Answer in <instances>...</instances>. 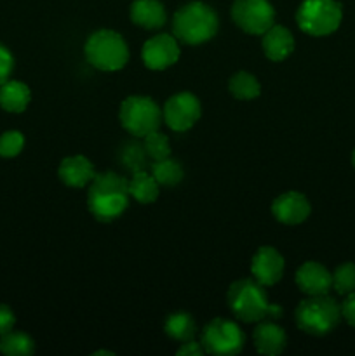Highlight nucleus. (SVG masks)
Returning a JSON list of instances; mask_svg holds the SVG:
<instances>
[{"label": "nucleus", "mask_w": 355, "mask_h": 356, "mask_svg": "<svg viewBox=\"0 0 355 356\" xmlns=\"http://www.w3.org/2000/svg\"><path fill=\"white\" fill-rule=\"evenodd\" d=\"M129 181L117 172L96 174L89 184L87 207L94 219L110 222L122 216L129 205Z\"/></svg>", "instance_id": "nucleus-1"}, {"label": "nucleus", "mask_w": 355, "mask_h": 356, "mask_svg": "<svg viewBox=\"0 0 355 356\" xmlns=\"http://www.w3.org/2000/svg\"><path fill=\"white\" fill-rule=\"evenodd\" d=\"M228 306L233 315L246 323H256L261 320H278L284 309L278 305H270L263 285L256 280H237L230 285Z\"/></svg>", "instance_id": "nucleus-2"}, {"label": "nucleus", "mask_w": 355, "mask_h": 356, "mask_svg": "<svg viewBox=\"0 0 355 356\" xmlns=\"http://www.w3.org/2000/svg\"><path fill=\"white\" fill-rule=\"evenodd\" d=\"M219 26L218 14L204 2H190L178 9L173 17L174 37L187 45H198L211 40Z\"/></svg>", "instance_id": "nucleus-3"}, {"label": "nucleus", "mask_w": 355, "mask_h": 356, "mask_svg": "<svg viewBox=\"0 0 355 356\" xmlns=\"http://www.w3.org/2000/svg\"><path fill=\"white\" fill-rule=\"evenodd\" d=\"M296 325L310 336H326L333 332L341 320V306L336 299L324 296H310L299 302L294 313Z\"/></svg>", "instance_id": "nucleus-4"}, {"label": "nucleus", "mask_w": 355, "mask_h": 356, "mask_svg": "<svg viewBox=\"0 0 355 356\" xmlns=\"http://www.w3.org/2000/svg\"><path fill=\"white\" fill-rule=\"evenodd\" d=\"M86 59L101 72H117L129 61V47L122 35L113 30H100L84 45Z\"/></svg>", "instance_id": "nucleus-5"}, {"label": "nucleus", "mask_w": 355, "mask_h": 356, "mask_svg": "<svg viewBox=\"0 0 355 356\" xmlns=\"http://www.w3.org/2000/svg\"><path fill=\"white\" fill-rule=\"evenodd\" d=\"M343 7L336 0H303L296 13L298 26L312 37H326L340 28Z\"/></svg>", "instance_id": "nucleus-6"}, {"label": "nucleus", "mask_w": 355, "mask_h": 356, "mask_svg": "<svg viewBox=\"0 0 355 356\" xmlns=\"http://www.w3.org/2000/svg\"><path fill=\"white\" fill-rule=\"evenodd\" d=\"M120 124L129 134L145 138L153 131H159L162 122V110L153 99L145 96H129L122 101L118 111Z\"/></svg>", "instance_id": "nucleus-7"}, {"label": "nucleus", "mask_w": 355, "mask_h": 356, "mask_svg": "<svg viewBox=\"0 0 355 356\" xmlns=\"http://www.w3.org/2000/svg\"><path fill=\"white\" fill-rule=\"evenodd\" d=\"M246 336L237 323L225 318H216L207 323L202 332V348L205 353L216 356H232L242 351Z\"/></svg>", "instance_id": "nucleus-8"}, {"label": "nucleus", "mask_w": 355, "mask_h": 356, "mask_svg": "<svg viewBox=\"0 0 355 356\" xmlns=\"http://www.w3.org/2000/svg\"><path fill=\"white\" fill-rule=\"evenodd\" d=\"M232 17L246 33L263 35L275 23V9L268 0H235Z\"/></svg>", "instance_id": "nucleus-9"}, {"label": "nucleus", "mask_w": 355, "mask_h": 356, "mask_svg": "<svg viewBox=\"0 0 355 356\" xmlns=\"http://www.w3.org/2000/svg\"><path fill=\"white\" fill-rule=\"evenodd\" d=\"M200 115V101L191 92L174 94L164 106V120L167 127L176 132H184L194 127Z\"/></svg>", "instance_id": "nucleus-10"}, {"label": "nucleus", "mask_w": 355, "mask_h": 356, "mask_svg": "<svg viewBox=\"0 0 355 356\" xmlns=\"http://www.w3.org/2000/svg\"><path fill=\"white\" fill-rule=\"evenodd\" d=\"M143 63L150 70H166L180 59V45L176 37L171 35H155L145 42L141 51Z\"/></svg>", "instance_id": "nucleus-11"}, {"label": "nucleus", "mask_w": 355, "mask_h": 356, "mask_svg": "<svg viewBox=\"0 0 355 356\" xmlns=\"http://www.w3.org/2000/svg\"><path fill=\"white\" fill-rule=\"evenodd\" d=\"M284 257L274 247H261L251 261V273L263 287H271L284 275Z\"/></svg>", "instance_id": "nucleus-12"}, {"label": "nucleus", "mask_w": 355, "mask_h": 356, "mask_svg": "<svg viewBox=\"0 0 355 356\" xmlns=\"http://www.w3.org/2000/svg\"><path fill=\"white\" fill-rule=\"evenodd\" d=\"M312 212L308 198L298 191H287L277 197L271 204V214L282 225H301Z\"/></svg>", "instance_id": "nucleus-13"}, {"label": "nucleus", "mask_w": 355, "mask_h": 356, "mask_svg": "<svg viewBox=\"0 0 355 356\" xmlns=\"http://www.w3.org/2000/svg\"><path fill=\"white\" fill-rule=\"evenodd\" d=\"M296 285L306 296H324L333 287V275L322 264L308 261L296 271Z\"/></svg>", "instance_id": "nucleus-14"}, {"label": "nucleus", "mask_w": 355, "mask_h": 356, "mask_svg": "<svg viewBox=\"0 0 355 356\" xmlns=\"http://www.w3.org/2000/svg\"><path fill=\"white\" fill-rule=\"evenodd\" d=\"M59 179L63 181V184L70 188H84L87 184H90V181L94 179V167L90 163L89 159L82 155L75 156H66L61 160L58 169Z\"/></svg>", "instance_id": "nucleus-15"}, {"label": "nucleus", "mask_w": 355, "mask_h": 356, "mask_svg": "<svg viewBox=\"0 0 355 356\" xmlns=\"http://www.w3.org/2000/svg\"><path fill=\"white\" fill-rule=\"evenodd\" d=\"M263 51L271 61H284L294 51L292 33L282 24H271L263 33Z\"/></svg>", "instance_id": "nucleus-16"}, {"label": "nucleus", "mask_w": 355, "mask_h": 356, "mask_svg": "<svg viewBox=\"0 0 355 356\" xmlns=\"http://www.w3.org/2000/svg\"><path fill=\"white\" fill-rule=\"evenodd\" d=\"M254 348L260 355L267 356H277L285 350L287 344V336H285L284 329L275 323L267 322L260 323L253 332Z\"/></svg>", "instance_id": "nucleus-17"}, {"label": "nucleus", "mask_w": 355, "mask_h": 356, "mask_svg": "<svg viewBox=\"0 0 355 356\" xmlns=\"http://www.w3.org/2000/svg\"><path fill=\"white\" fill-rule=\"evenodd\" d=\"M131 19L146 30H157L166 23V9L159 0H134L131 6Z\"/></svg>", "instance_id": "nucleus-18"}, {"label": "nucleus", "mask_w": 355, "mask_h": 356, "mask_svg": "<svg viewBox=\"0 0 355 356\" xmlns=\"http://www.w3.org/2000/svg\"><path fill=\"white\" fill-rule=\"evenodd\" d=\"M30 99V87L19 80H7L0 86V108L9 113H23Z\"/></svg>", "instance_id": "nucleus-19"}, {"label": "nucleus", "mask_w": 355, "mask_h": 356, "mask_svg": "<svg viewBox=\"0 0 355 356\" xmlns=\"http://www.w3.org/2000/svg\"><path fill=\"white\" fill-rule=\"evenodd\" d=\"M159 183L155 177L146 170L132 172L131 181H129V193L136 202L143 205L153 204L159 198Z\"/></svg>", "instance_id": "nucleus-20"}, {"label": "nucleus", "mask_w": 355, "mask_h": 356, "mask_svg": "<svg viewBox=\"0 0 355 356\" xmlns=\"http://www.w3.org/2000/svg\"><path fill=\"white\" fill-rule=\"evenodd\" d=\"M164 330H166L171 339L187 343V341H191L195 337L197 325H195V320L191 318L190 313L176 312L167 316L166 323H164Z\"/></svg>", "instance_id": "nucleus-21"}, {"label": "nucleus", "mask_w": 355, "mask_h": 356, "mask_svg": "<svg viewBox=\"0 0 355 356\" xmlns=\"http://www.w3.org/2000/svg\"><path fill=\"white\" fill-rule=\"evenodd\" d=\"M152 176L155 177L159 186L173 188L183 181L184 172L183 167H181V163L178 162V160L167 156V159L155 160V162L152 163Z\"/></svg>", "instance_id": "nucleus-22"}, {"label": "nucleus", "mask_w": 355, "mask_h": 356, "mask_svg": "<svg viewBox=\"0 0 355 356\" xmlns=\"http://www.w3.org/2000/svg\"><path fill=\"white\" fill-rule=\"evenodd\" d=\"M35 351V343L28 334L10 332L0 336V353L6 356H30Z\"/></svg>", "instance_id": "nucleus-23"}, {"label": "nucleus", "mask_w": 355, "mask_h": 356, "mask_svg": "<svg viewBox=\"0 0 355 356\" xmlns=\"http://www.w3.org/2000/svg\"><path fill=\"white\" fill-rule=\"evenodd\" d=\"M228 90L237 99L249 101L260 96L261 86L254 75H251L247 72H239L235 75H232V79H230Z\"/></svg>", "instance_id": "nucleus-24"}, {"label": "nucleus", "mask_w": 355, "mask_h": 356, "mask_svg": "<svg viewBox=\"0 0 355 356\" xmlns=\"http://www.w3.org/2000/svg\"><path fill=\"white\" fill-rule=\"evenodd\" d=\"M146 149V155L148 159H152L153 162L155 160H164L167 156H171V145L167 136H164L162 132L153 131L150 134L145 136V143H143Z\"/></svg>", "instance_id": "nucleus-25"}, {"label": "nucleus", "mask_w": 355, "mask_h": 356, "mask_svg": "<svg viewBox=\"0 0 355 356\" xmlns=\"http://www.w3.org/2000/svg\"><path fill=\"white\" fill-rule=\"evenodd\" d=\"M333 289L340 296H347L355 291V264L345 263L333 273Z\"/></svg>", "instance_id": "nucleus-26"}, {"label": "nucleus", "mask_w": 355, "mask_h": 356, "mask_svg": "<svg viewBox=\"0 0 355 356\" xmlns=\"http://www.w3.org/2000/svg\"><path fill=\"white\" fill-rule=\"evenodd\" d=\"M120 159H122V163H124L131 172L146 170V165H148V162H146L148 155H146L145 146L136 145V143H131V145H127L124 149H122Z\"/></svg>", "instance_id": "nucleus-27"}, {"label": "nucleus", "mask_w": 355, "mask_h": 356, "mask_svg": "<svg viewBox=\"0 0 355 356\" xmlns=\"http://www.w3.org/2000/svg\"><path fill=\"white\" fill-rule=\"evenodd\" d=\"M24 148V136L19 131H6L0 136V156L14 159Z\"/></svg>", "instance_id": "nucleus-28"}, {"label": "nucleus", "mask_w": 355, "mask_h": 356, "mask_svg": "<svg viewBox=\"0 0 355 356\" xmlns=\"http://www.w3.org/2000/svg\"><path fill=\"white\" fill-rule=\"evenodd\" d=\"M14 70V56L6 45L0 44V86L10 79Z\"/></svg>", "instance_id": "nucleus-29"}, {"label": "nucleus", "mask_w": 355, "mask_h": 356, "mask_svg": "<svg viewBox=\"0 0 355 356\" xmlns=\"http://www.w3.org/2000/svg\"><path fill=\"white\" fill-rule=\"evenodd\" d=\"M16 325V316L14 312L6 305H0V336L10 332Z\"/></svg>", "instance_id": "nucleus-30"}, {"label": "nucleus", "mask_w": 355, "mask_h": 356, "mask_svg": "<svg viewBox=\"0 0 355 356\" xmlns=\"http://www.w3.org/2000/svg\"><path fill=\"white\" fill-rule=\"evenodd\" d=\"M341 318H345V322L355 329V291L345 298L343 305H341Z\"/></svg>", "instance_id": "nucleus-31"}, {"label": "nucleus", "mask_w": 355, "mask_h": 356, "mask_svg": "<svg viewBox=\"0 0 355 356\" xmlns=\"http://www.w3.org/2000/svg\"><path fill=\"white\" fill-rule=\"evenodd\" d=\"M204 353H205V351H204V348H202V344L195 343L194 339L183 343V346H181L180 350L176 351L178 356H200Z\"/></svg>", "instance_id": "nucleus-32"}, {"label": "nucleus", "mask_w": 355, "mask_h": 356, "mask_svg": "<svg viewBox=\"0 0 355 356\" xmlns=\"http://www.w3.org/2000/svg\"><path fill=\"white\" fill-rule=\"evenodd\" d=\"M97 355H108V356H113V353L111 351H94L93 356H97Z\"/></svg>", "instance_id": "nucleus-33"}, {"label": "nucleus", "mask_w": 355, "mask_h": 356, "mask_svg": "<svg viewBox=\"0 0 355 356\" xmlns=\"http://www.w3.org/2000/svg\"><path fill=\"white\" fill-rule=\"evenodd\" d=\"M352 165H354V169H355V149H354V153H352Z\"/></svg>", "instance_id": "nucleus-34"}]
</instances>
